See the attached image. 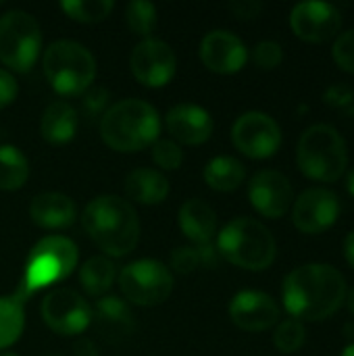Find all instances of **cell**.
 <instances>
[{"label": "cell", "mask_w": 354, "mask_h": 356, "mask_svg": "<svg viewBox=\"0 0 354 356\" xmlns=\"http://www.w3.org/2000/svg\"><path fill=\"white\" fill-rule=\"evenodd\" d=\"M282 298L292 319L323 321L344 305L346 282L332 265L309 263L288 273Z\"/></svg>", "instance_id": "cell-1"}, {"label": "cell", "mask_w": 354, "mask_h": 356, "mask_svg": "<svg viewBox=\"0 0 354 356\" xmlns=\"http://www.w3.org/2000/svg\"><path fill=\"white\" fill-rule=\"evenodd\" d=\"M81 223L96 246L108 257H125L138 246L140 221L136 209L119 196L94 198L86 207Z\"/></svg>", "instance_id": "cell-2"}, {"label": "cell", "mask_w": 354, "mask_h": 356, "mask_svg": "<svg viewBox=\"0 0 354 356\" xmlns=\"http://www.w3.org/2000/svg\"><path fill=\"white\" fill-rule=\"evenodd\" d=\"M161 119L152 104L140 98H125L104 111L100 119V136L104 144L117 152H138L156 142Z\"/></svg>", "instance_id": "cell-3"}, {"label": "cell", "mask_w": 354, "mask_h": 356, "mask_svg": "<svg viewBox=\"0 0 354 356\" xmlns=\"http://www.w3.org/2000/svg\"><path fill=\"white\" fill-rule=\"evenodd\" d=\"M217 252L236 267L265 271L277 254L273 234L259 221L238 217L230 221L217 238Z\"/></svg>", "instance_id": "cell-4"}, {"label": "cell", "mask_w": 354, "mask_h": 356, "mask_svg": "<svg viewBox=\"0 0 354 356\" xmlns=\"http://www.w3.org/2000/svg\"><path fill=\"white\" fill-rule=\"evenodd\" d=\"M296 159L307 177L317 181H338L348 165L346 142L336 127L317 123L300 136Z\"/></svg>", "instance_id": "cell-5"}, {"label": "cell", "mask_w": 354, "mask_h": 356, "mask_svg": "<svg viewBox=\"0 0 354 356\" xmlns=\"http://www.w3.org/2000/svg\"><path fill=\"white\" fill-rule=\"evenodd\" d=\"M48 83L63 96H79L92 88L96 60L92 52L71 40L52 42L42 58Z\"/></svg>", "instance_id": "cell-6"}, {"label": "cell", "mask_w": 354, "mask_h": 356, "mask_svg": "<svg viewBox=\"0 0 354 356\" xmlns=\"http://www.w3.org/2000/svg\"><path fill=\"white\" fill-rule=\"evenodd\" d=\"M77 246L65 236L42 238L29 252L19 292L29 298L33 292L44 290L56 282L67 280L77 267Z\"/></svg>", "instance_id": "cell-7"}, {"label": "cell", "mask_w": 354, "mask_h": 356, "mask_svg": "<svg viewBox=\"0 0 354 356\" xmlns=\"http://www.w3.org/2000/svg\"><path fill=\"white\" fill-rule=\"evenodd\" d=\"M42 31L25 10H10L0 17V60L13 71L27 73L40 56Z\"/></svg>", "instance_id": "cell-8"}, {"label": "cell", "mask_w": 354, "mask_h": 356, "mask_svg": "<svg viewBox=\"0 0 354 356\" xmlns=\"http://www.w3.org/2000/svg\"><path fill=\"white\" fill-rule=\"evenodd\" d=\"M121 294L138 307L163 305L173 292V275L161 263L152 259H142L129 263L119 273Z\"/></svg>", "instance_id": "cell-9"}, {"label": "cell", "mask_w": 354, "mask_h": 356, "mask_svg": "<svg viewBox=\"0 0 354 356\" xmlns=\"http://www.w3.org/2000/svg\"><path fill=\"white\" fill-rule=\"evenodd\" d=\"M234 146L250 159H269L282 144V129L273 117L250 111L238 117L232 127Z\"/></svg>", "instance_id": "cell-10"}, {"label": "cell", "mask_w": 354, "mask_h": 356, "mask_svg": "<svg viewBox=\"0 0 354 356\" xmlns=\"http://www.w3.org/2000/svg\"><path fill=\"white\" fill-rule=\"evenodd\" d=\"M42 319L58 336H77L92 323V307L71 288H56L42 300Z\"/></svg>", "instance_id": "cell-11"}, {"label": "cell", "mask_w": 354, "mask_h": 356, "mask_svg": "<svg viewBox=\"0 0 354 356\" xmlns=\"http://www.w3.org/2000/svg\"><path fill=\"white\" fill-rule=\"evenodd\" d=\"M129 67L134 77L142 86L163 88L173 79L177 69V58L169 44L148 38L134 48L129 56Z\"/></svg>", "instance_id": "cell-12"}, {"label": "cell", "mask_w": 354, "mask_h": 356, "mask_svg": "<svg viewBox=\"0 0 354 356\" xmlns=\"http://www.w3.org/2000/svg\"><path fill=\"white\" fill-rule=\"evenodd\" d=\"M340 215V200L332 190L311 188L298 196L292 221L303 234H321L330 229Z\"/></svg>", "instance_id": "cell-13"}, {"label": "cell", "mask_w": 354, "mask_h": 356, "mask_svg": "<svg viewBox=\"0 0 354 356\" xmlns=\"http://www.w3.org/2000/svg\"><path fill=\"white\" fill-rule=\"evenodd\" d=\"M294 33L305 42H328L342 27L340 10L328 2H300L290 13Z\"/></svg>", "instance_id": "cell-14"}, {"label": "cell", "mask_w": 354, "mask_h": 356, "mask_svg": "<svg viewBox=\"0 0 354 356\" xmlns=\"http://www.w3.org/2000/svg\"><path fill=\"white\" fill-rule=\"evenodd\" d=\"M250 204L269 219H280L292 204V184L280 171H259L248 186Z\"/></svg>", "instance_id": "cell-15"}, {"label": "cell", "mask_w": 354, "mask_h": 356, "mask_svg": "<svg viewBox=\"0 0 354 356\" xmlns=\"http://www.w3.org/2000/svg\"><path fill=\"white\" fill-rule=\"evenodd\" d=\"M200 60L213 73L232 75L246 65L248 50L236 33L215 29L207 33L200 42Z\"/></svg>", "instance_id": "cell-16"}, {"label": "cell", "mask_w": 354, "mask_h": 356, "mask_svg": "<svg viewBox=\"0 0 354 356\" xmlns=\"http://www.w3.org/2000/svg\"><path fill=\"white\" fill-rule=\"evenodd\" d=\"M230 317L244 332H265V330H271L277 323L280 307L265 292L244 290V292H238L232 298Z\"/></svg>", "instance_id": "cell-17"}, {"label": "cell", "mask_w": 354, "mask_h": 356, "mask_svg": "<svg viewBox=\"0 0 354 356\" xmlns=\"http://www.w3.org/2000/svg\"><path fill=\"white\" fill-rule=\"evenodd\" d=\"M165 125L175 144L179 142L186 146H200L213 134V119L209 111L196 104L173 106L165 117Z\"/></svg>", "instance_id": "cell-18"}, {"label": "cell", "mask_w": 354, "mask_h": 356, "mask_svg": "<svg viewBox=\"0 0 354 356\" xmlns=\"http://www.w3.org/2000/svg\"><path fill=\"white\" fill-rule=\"evenodd\" d=\"M29 217L44 229H63L75 221V204L58 192H44L29 204Z\"/></svg>", "instance_id": "cell-19"}, {"label": "cell", "mask_w": 354, "mask_h": 356, "mask_svg": "<svg viewBox=\"0 0 354 356\" xmlns=\"http://www.w3.org/2000/svg\"><path fill=\"white\" fill-rule=\"evenodd\" d=\"M177 219H179V227L184 236H188L196 246L211 244L213 234L217 232V215L207 202L198 198L186 200L179 209Z\"/></svg>", "instance_id": "cell-20"}, {"label": "cell", "mask_w": 354, "mask_h": 356, "mask_svg": "<svg viewBox=\"0 0 354 356\" xmlns=\"http://www.w3.org/2000/svg\"><path fill=\"white\" fill-rule=\"evenodd\" d=\"M77 123V111L69 102L56 100L46 106L40 121V131L42 138L50 144H67L75 138Z\"/></svg>", "instance_id": "cell-21"}, {"label": "cell", "mask_w": 354, "mask_h": 356, "mask_svg": "<svg viewBox=\"0 0 354 356\" xmlns=\"http://www.w3.org/2000/svg\"><path fill=\"white\" fill-rule=\"evenodd\" d=\"M125 194L138 204H161L169 194V181L159 171L136 169L125 179Z\"/></svg>", "instance_id": "cell-22"}, {"label": "cell", "mask_w": 354, "mask_h": 356, "mask_svg": "<svg viewBox=\"0 0 354 356\" xmlns=\"http://www.w3.org/2000/svg\"><path fill=\"white\" fill-rule=\"evenodd\" d=\"M92 321L106 334H129L134 330V319L129 307L117 296H102L92 309Z\"/></svg>", "instance_id": "cell-23"}, {"label": "cell", "mask_w": 354, "mask_h": 356, "mask_svg": "<svg viewBox=\"0 0 354 356\" xmlns=\"http://www.w3.org/2000/svg\"><path fill=\"white\" fill-rule=\"evenodd\" d=\"M25 325V296L17 290L13 296L0 298V353L13 346Z\"/></svg>", "instance_id": "cell-24"}, {"label": "cell", "mask_w": 354, "mask_h": 356, "mask_svg": "<svg viewBox=\"0 0 354 356\" xmlns=\"http://www.w3.org/2000/svg\"><path fill=\"white\" fill-rule=\"evenodd\" d=\"M246 177L244 165L234 156H217L204 167V181L211 190L234 192Z\"/></svg>", "instance_id": "cell-25"}, {"label": "cell", "mask_w": 354, "mask_h": 356, "mask_svg": "<svg viewBox=\"0 0 354 356\" xmlns=\"http://www.w3.org/2000/svg\"><path fill=\"white\" fill-rule=\"evenodd\" d=\"M79 282L86 294L102 298L115 282V265L104 257H92L79 271Z\"/></svg>", "instance_id": "cell-26"}, {"label": "cell", "mask_w": 354, "mask_h": 356, "mask_svg": "<svg viewBox=\"0 0 354 356\" xmlns=\"http://www.w3.org/2000/svg\"><path fill=\"white\" fill-rule=\"evenodd\" d=\"M29 177V165L23 152L15 146H0V190L13 192L25 186Z\"/></svg>", "instance_id": "cell-27"}, {"label": "cell", "mask_w": 354, "mask_h": 356, "mask_svg": "<svg viewBox=\"0 0 354 356\" xmlns=\"http://www.w3.org/2000/svg\"><path fill=\"white\" fill-rule=\"evenodd\" d=\"M219 252L211 244H198V246H182L171 252V267L177 273H192L198 267L213 269L217 267Z\"/></svg>", "instance_id": "cell-28"}, {"label": "cell", "mask_w": 354, "mask_h": 356, "mask_svg": "<svg viewBox=\"0 0 354 356\" xmlns=\"http://www.w3.org/2000/svg\"><path fill=\"white\" fill-rule=\"evenodd\" d=\"M113 0H63L61 8L67 17L79 23H98L104 21L113 10Z\"/></svg>", "instance_id": "cell-29"}, {"label": "cell", "mask_w": 354, "mask_h": 356, "mask_svg": "<svg viewBox=\"0 0 354 356\" xmlns=\"http://www.w3.org/2000/svg\"><path fill=\"white\" fill-rule=\"evenodd\" d=\"M125 19L136 35H150L156 27V8L152 2L134 0L125 8Z\"/></svg>", "instance_id": "cell-30"}, {"label": "cell", "mask_w": 354, "mask_h": 356, "mask_svg": "<svg viewBox=\"0 0 354 356\" xmlns=\"http://www.w3.org/2000/svg\"><path fill=\"white\" fill-rule=\"evenodd\" d=\"M305 325L298 319H286L277 325L275 334H273V344L280 353L284 355H292L298 353L305 344Z\"/></svg>", "instance_id": "cell-31"}, {"label": "cell", "mask_w": 354, "mask_h": 356, "mask_svg": "<svg viewBox=\"0 0 354 356\" xmlns=\"http://www.w3.org/2000/svg\"><path fill=\"white\" fill-rule=\"evenodd\" d=\"M152 161L167 171H175L184 163V152L173 140H156L152 144Z\"/></svg>", "instance_id": "cell-32"}, {"label": "cell", "mask_w": 354, "mask_h": 356, "mask_svg": "<svg viewBox=\"0 0 354 356\" xmlns=\"http://www.w3.org/2000/svg\"><path fill=\"white\" fill-rule=\"evenodd\" d=\"M252 60L257 67L261 69H275L280 67V63L284 60V50L277 42H271V40H265V42H259L252 50Z\"/></svg>", "instance_id": "cell-33"}, {"label": "cell", "mask_w": 354, "mask_h": 356, "mask_svg": "<svg viewBox=\"0 0 354 356\" xmlns=\"http://www.w3.org/2000/svg\"><path fill=\"white\" fill-rule=\"evenodd\" d=\"M334 60L340 69L354 75V29L340 33L334 42Z\"/></svg>", "instance_id": "cell-34"}, {"label": "cell", "mask_w": 354, "mask_h": 356, "mask_svg": "<svg viewBox=\"0 0 354 356\" xmlns=\"http://www.w3.org/2000/svg\"><path fill=\"white\" fill-rule=\"evenodd\" d=\"M106 100H108V92L104 90V88H90V90H86L83 92V111L90 115V117H96L102 108H104V104H106Z\"/></svg>", "instance_id": "cell-35"}, {"label": "cell", "mask_w": 354, "mask_h": 356, "mask_svg": "<svg viewBox=\"0 0 354 356\" xmlns=\"http://www.w3.org/2000/svg\"><path fill=\"white\" fill-rule=\"evenodd\" d=\"M17 92H19V86H17V79L0 69V108H6L8 104H13V100L17 98Z\"/></svg>", "instance_id": "cell-36"}, {"label": "cell", "mask_w": 354, "mask_h": 356, "mask_svg": "<svg viewBox=\"0 0 354 356\" xmlns=\"http://www.w3.org/2000/svg\"><path fill=\"white\" fill-rule=\"evenodd\" d=\"M354 100V92L348 86H342V83H336L332 86L328 92H325V102L334 104V106H348Z\"/></svg>", "instance_id": "cell-37"}, {"label": "cell", "mask_w": 354, "mask_h": 356, "mask_svg": "<svg viewBox=\"0 0 354 356\" xmlns=\"http://www.w3.org/2000/svg\"><path fill=\"white\" fill-rule=\"evenodd\" d=\"M230 8H232V13L238 19H255L261 13L263 4L261 2H252V0H236V2L230 4Z\"/></svg>", "instance_id": "cell-38"}, {"label": "cell", "mask_w": 354, "mask_h": 356, "mask_svg": "<svg viewBox=\"0 0 354 356\" xmlns=\"http://www.w3.org/2000/svg\"><path fill=\"white\" fill-rule=\"evenodd\" d=\"M344 257H346L348 265L354 269V229L346 236V240H344Z\"/></svg>", "instance_id": "cell-39"}, {"label": "cell", "mask_w": 354, "mask_h": 356, "mask_svg": "<svg viewBox=\"0 0 354 356\" xmlns=\"http://www.w3.org/2000/svg\"><path fill=\"white\" fill-rule=\"evenodd\" d=\"M346 188H348V192H351V196L354 198V169L348 173V177H346Z\"/></svg>", "instance_id": "cell-40"}, {"label": "cell", "mask_w": 354, "mask_h": 356, "mask_svg": "<svg viewBox=\"0 0 354 356\" xmlns=\"http://www.w3.org/2000/svg\"><path fill=\"white\" fill-rule=\"evenodd\" d=\"M346 305H348V311L354 315V288L346 294Z\"/></svg>", "instance_id": "cell-41"}, {"label": "cell", "mask_w": 354, "mask_h": 356, "mask_svg": "<svg viewBox=\"0 0 354 356\" xmlns=\"http://www.w3.org/2000/svg\"><path fill=\"white\" fill-rule=\"evenodd\" d=\"M340 356H354V342H353V344H348V346H346V348L342 350V355H340Z\"/></svg>", "instance_id": "cell-42"}, {"label": "cell", "mask_w": 354, "mask_h": 356, "mask_svg": "<svg viewBox=\"0 0 354 356\" xmlns=\"http://www.w3.org/2000/svg\"><path fill=\"white\" fill-rule=\"evenodd\" d=\"M0 356H19V355H15V353H0Z\"/></svg>", "instance_id": "cell-43"}]
</instances>
